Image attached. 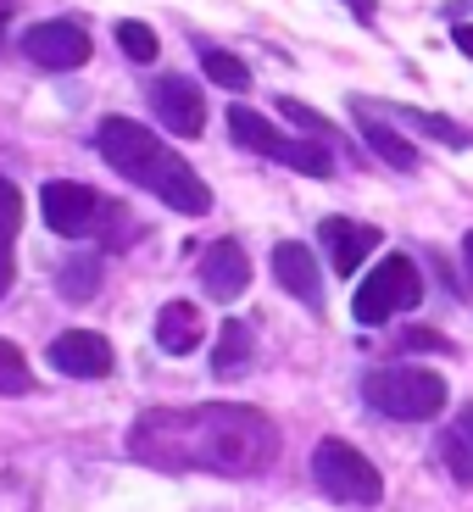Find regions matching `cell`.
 Here are the masks:
<instances>
[{
  "label": "cell",
  "mask_w": 473,
  "mask_h": 512,
  "mask_svg": "<svg viewBox=\"0 0 473 512\" xmlns=\"http://www.w3.org/2000/svg\"><path fill=\"white\" fill-rule=\"evenodd\" d=\"M128 457L162 474H262L279 457V429L256 407L201 401V407H156L128 429Z\"/></svg>",
  "instance_id": "6da1fadb"
},
{
  "label": "cell",
  "mask_w": 473,
  "mask_h": 512,
  "mask_svg": "<svg viewBox=\"0 0 473 512\" xmlns=\"http://www.w3.org/2000/svg\"><path fill=\"white\" fill-rule=\"evenodd\" d=\"M95 145H101L112 173H123L128 184H140V190L156 195L162 206H173L184 218L212 212V190L201 184V173H195L167 140H156L145 123H134V117H101Z\"/></svg>",
  "instance_id": "7a4b0ae2"
},
{
  "label": "cell",
  "mask_w": 473,
  "mask_h": 512,
  "mask_svg": "<svg viewBox=\"0 0 473 512\" xmlns=\"http://www.w3.org/2000/svg\"><path fill=\"white\" fill-rule=\"evenodd\" d=\"M362 396L384 418L423 423V418L446 412V379L429 368H373V373H362Z\"/></svg>",
  "instance_id": "3957f363"
},
{
  "label": "cell",
  "mask_w": 473,
  "mask_h": 512,
  "mask_svg": "<svg viewBox=\"0 0 473 512\" xmlns=\"http://www.w3.org/2000/svg\"><path fill=\"white\" fill-rule=\"evenodd\" d=\"M229 134L245 145V151L268 156V162H279V167H295V173H307V179H329V173H334V151H329V145L279 134V128L256 112V106H229Z\"/></svg>",
  "instance_id": "277c9868"
},
{
  "label": "cell",
  "mask_w": 473,
  "mask_h": 512,
  "mask_svg": "<svg viewBox=\"0 0 473 512\" xmlns=\"http://www.w3.org/2000/svg\"><path fill=\"white\" fill-rule=\"evenodd\" d=\"M423 301V273L412 256H384L379 268L368 273V279L357 284V301H351V312H357V323H390L396 312H412Z\"/></svg>",
  "instance_id": "5b68a950"
},
{
  "label": "cell",
  "mask_w": 473,
  "mask_h": 512,
  "mask_svg": "<svg viewBox=\"0 0 473 512\" xmlns=\"http://www.w3.org/2000/svg\"><path fill=\"white\" fill-rule=\"evenodd\" d=\"M312 479H318L334 501H346V507H373V501L384 496L379 468H373L351 440H334V435L318 440V451H312Z\"/></svg>",
  "instance_id": "8992f818"
},
{
  "label": "cell",
  "mask_w": 473,
  "mask_h": 512,
  "mask_svg": "<svg viewBox=\"0 0 473 512\" xmlns=\"http://www.w3.org/2000/svg\"><path fill=\"white\" fill-rule=\"evenodd\" d=\"M90 34L84 23H67V17H51V23H34L23 28V56L45 73H78V67L90 62Z\"/></svg>",
  "instance_id": "52a82bcc"
},
{
  "label": "cell",
  "mask_w": 473,
  "mask_h": 512,
  "mask_svg": "<svg viewBox=\"0 0 473 512\" xmlns=\"http://www.w3.org/2000/svg\"><path fill=\"white\" fill-rule=\"evenodd\" d=\"M151 106H156V123H162L167 134H179V140H201L206 134V95H201L195 78H184V73L156 78Z\"/></svg>",
  "instance_id": "ba28073f"
},
{
  "label": "cell",
  "mask_w": 473,
  "mask_h": 512,
  "mask_svg": "<svg viewBox=\"0 0 473 512\" xmlns=\"http://www.w3.org/2000/svg\"><path fill=\"white\" fill-rule=\"evenodd\" d=\"M101 195L90 190V184H73V179H51L45 190H39V212H45V223H51L56 234H90L95 218H101Z\"/></svg>",
  "instance_id": "9c48e42d"
},
{
  "label": "cell",
  "mask_w": 473,
  "mask_h": 512,
  "mask_svg": "<svg viewBox=\"0 0 473 512\" xmlns=\"http://www.w3.org/2000/svg\"><path fill=\"white\" fill-rule=\"evenodd\" d=\"M112 362H117L112 340L95 334V329H67L51 340V368L67 373V379H106Z\"/></svg>",
  "instance_id": "30bf717a"
},
{
  "label": "cell",
  "mask_w": 473,
  "mask_h": 512,
  "mask_svg": "<svg viewBox=\"0 0 473 512\" xmlns=\"http://www.w3.org/2000/svg\"><path fill=\"white\" fill-rule=\"evenodd\" d=\"M318 240H323V251H329L334 279H351V273L379 251V229H373V223H357V218H323Z\"/></svg>",
  "instance_id": "8fae6325"
},
{
  "label": "cell",
  "mask_w": 473,
  "mask_h": 512,
  "mask_svg": "<svg viewBox=\"0 0 473 512\" xmlns=\"http://www.w3.org/2000/svg\"><path fill=\"white\" fill-rule=\"evenodd\" d=\"M201 284L212 301H240L245 284H251V256L240 240H212L201 251Z\"/></svg>",
  "instance_id": "7c38bea8"
},
{
  "label": "cell",
  "mask_w": 473,
  "mask_h": 512,
  "mask_svg": "<svg viewBox=\"0 0 473 512\" xmlns=\"http://www.w3.org/2000/svg\"><path fill=\"white\" fill-rule=\"evenodd\" d=\"M351 117H357L362 140H368V151L379 156V162H390L396 173H412V167H418V151H412V140H401L396 128H390V117H384L379 101H368V95H351Z\"/></svg>",
  "instance_id": "4fadbf2b"
},
{
  "label": "cell",
  "mask_w": 473,
  "mask_h": 512,
  "mask_svg": "<svg viewBox=\"0 0 473 512\" xmlns=\"http://www.w3.org/2000/svg\"><path fill=\"white\" fill-rule=\"evenodd\" d=\"M273 279H279L301 307L323 312V268H318V256H312L301 240H279V245H273Z\"/></svg>",
  "instance_id": "5bb4252c"
},
{
  "label": "cell",
  "mask_w": 473,
  "mask_h": 512,
  "mask_svg": "<svg viewBox=\"0 0 473 512\" xmlns=\"http://www.w3.org/2000/svg\"><path fill=\"white\" fill-rule=\"evenodd\" d=\"M201 307L195 301H167L162 312H156V346L167 351V357H184V351L201 346Z\"/></svg>",
  "instance_id": "9a60e30c"
},
{
  "label": "cell",
  "mask_w": 473,
  "mask_h": 512,
  "mask_svg": "<svg viewBox=\"0 0 473 512\" xmlns=\"http://www.w3.org/2000/svg\"><path fill=\"white\" fill-rule=\"evenodd\" d=\"M251 351H256L251 329H245L240 318H229L218 329V346H212V373H218V379H234L240 368H251Z\"/></svg>",
  "instance_id": "2e32d148"
},
{
  "label": "cell",
  "mask_w": 473,
  "mask_h": 512,
  "mask_svg": "<svg viewBox=\"0 0 473 512\" xmlns=\"http://www.w3.org/2000/svg\"><path fill=\"white\" fill-rule=\"evenodd\" d=\"M195 56H201V73L212 78V84H223V90H234V95L251 90V67H245L234 51H223V45H206V39H195Z\"/></svg>",
  "instance_id": "e0dca14e"
},
{
  "label": "cell",
  "mask_w": 473,
  "mask_h": 512,
  "mask_svg": "<svg viewBox=\"0 0 473 512\" xmlns=\"http://www.w3.org/2000/svg\"><path fill=\"white\" fill-rule=\"evenodd\" d=\"M384 106V117H401V123H412V128H423L429 140H440V145H468L473 134L462 123H451V117H440V112H423V106H390V101H379Z\"/></svg>",
  "instance_id": "ac0fdd59"
},
{
  "label": "cell",
  "mask_w": 473,
  "mask_h": 512,
  "mask_svg": "<svg viewBox=\"0 0 473 512\" xmlns=\"http://www.w3.org/2000/svg\"><path fill=\"white\" fill-rule=\"evenodd\" d=\"M101 256H67L62 279H56V290L67 295V301H95V290H101Z\"/></svg>",
  "instance_id": "d6986e66"
},
{
  "label": "cell",
  "mask_w": 473,
  "mask_h": 512,
  "mask_svg": "<svg viewBox=\"0 0 473 512\" xmlns=\"http://www.w3.org/2000/svg\"><path fill=\"white\" fill-rule=\"evenodd\" d=\"M34 390V368L28 357L12 346V340H0V396H28Z\"/></svg>",
  "instance_id": "ffe728a7"
},
{
  "label": "cell",
  "mask_w": 473,
  "mask_h": 512,
  "mask_svg": "<svg viewBox=\"0 0 473 512\" xmlns=\"http://www.w3.org/2000/svg\"><path fill=\"white\" fill-rule=\"evenodd\" d=\"M273 106H279V112L290 117L295 128H307L312 140H323V145H340V134H334V123H329V117H323V112H312L307 101H295V95H279V101H273Z\"/></svg>",
  "instance_id": "44dd1931"
},
{
  "label": "cell",
  "mask_w": 473,
  "mask_h": 512,
  "mask_svg": "<svg viewBox=\"0 0 473 512\" xmlns=\"http://www.w3.org/2000/svg\"><path fill=\"white\" fill-rule=\"evenodd\" d=\"M117 45H123L128 62H140V67H151L156 51H162V45H156V28L134 23V17H128V23H117Z\"/></svg>",
  "instance_id": "7402d4cb"
},
{
  "label": "cell",
  "mask_w": 473,
  "mask_h": 512,
  "mask_svg": "<svg viewBox=\"0 0 473 512\" xmlns=\"http://www.w3.org/2000/svg\"><path fill=\"white\" fill-rule=\"evenodd\" d=\"M440 457H446L457 485H473V440L462 435V429H446V435H440Z\"/></svg>",
  "instance_id": "603a6c76"
},
{
  "label": "cell",
  "mask_w": 473,
  "mask_h": 512,
  "mask_svg": "<svg viewBox=\"0 0 473 512\" xmlns=\"http://www.w3.org/2000/svg\"><path fill=\"white\" fill-rule=\"evenodd\" d=\"M17 229H23V190L0 173V234H17Z\"/></svg>",
  "instance_id": "cb8c5ba5"
},
{
  "label": "cell",
  "mask_w": 473,
  "mask_h": 512,
  "mask_svg": "<svg viewBox=\"0 0 473 512\" xmlns=\"http://www.w3.org/2000/svg\"><path fill=\"white\" fill-rule=\"evenodd\" d=\"M12 240H17V234H0V295L12 290V273H17V262H12Z\"/></svg>",
  "instance_id": "d4e9b609"
},
{
  "label": "cell",
  "mask_w": 473,
  "mask_h": 512,
  "mask_svg": "<svg viewBox=\"0 0 473 512\" xmlns=\"http://www.w3.org/2000/svg\"><path fill=\"white\" fill-rule=\"evenodd\" d=\"M407 346H412V351H423V346H435V351H451V346H446V340H440L435 329H407Z\"/></svg>",
  "instance_id": "484cf974"
},
{
  "label": "cell",
  "mask_w": 473,
  "mask_h": 512,
  "mask_svg": "<svg viewBox=\"0 0 473 512\" xmlns=\"http://www.w3.org/2000/svg\"><path fill=\"white\" fill-rule=\"evenodd\" d=\"M451 45H457L462 56H473V23H457V28H451Z\"/></svg>",
  "instance_id": "4316f807"
},
{
  "label": "cell",
  "mask_w": 473,
  "mask_h": 512,
  "mask_svg": "<svg viewBox=\"0 0 473 512\" xmlns=\"http://www.w3.org/2000/svg\"><path fill=\"white\" fill-rule=\"evenodd\" d=\"M462 262H468V279H473V234L462 240Z\"/></svg>",
  "instance_id": "83f0119b"
},
{
  "label": "cell",
  "mask_w": 473,
  "mask_h": 512,
  "mask_svg": "<svg viewBox=\"0 0 473 512\" xmlns=\"http://www.w3.org/2000/svg\"><path fill=\"white\" fill-rule=\"evenodd\" d=\"M457 429H462V435H468V440H473V407H468V418H462V423H457Z\"/></svg>",
  "instance_id": "f1b7e54d"
},
{
  "label": "cell",
  "mask_w": 473,
  "mask_h": 512,
  "mask_svg": "<svg viewBox=\"0 0 473 512\" xmlns=\"http://www.w3.org/2000/svg\"><path fill=\"white\" fill-rule=\"evenodd\" d=\"M0 39H6V6H0Z\"/></svg>",
  "instance_id": "f546056e"
}]
</instances>
